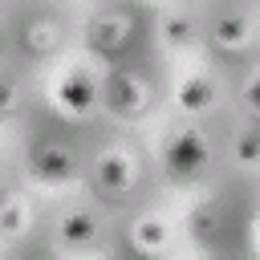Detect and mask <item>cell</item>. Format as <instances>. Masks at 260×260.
<instances>
[{
	"label": "cell",
	"mask_w": 260,
	"mask_h": 260,
	"mask_svg": "<svg viewBox=\"0 0 260 260\" xmlns=\"http://www.w3.org/2000/svg\"><path fill=\"white\" fill-rule=\"evenodd\" d=\"M207 154H211L207 134L195 130V126H179V130H171L167 142H162V167H167L175 179H195V175L207 167Z\"/></svg>",
	"instance_id": "cell-1"
},
{
	"label": "cell",
	"mask_w": 260,
	"mask_h": 260,
	"mask_svg": "<svg viewBox=\"0 0 260 260\" xmlns=\"http://www.w3.org/2000/svg\"><path fill=\"white\" fill-rule=\"evenodd\" d=\"M53 102H57L61 114H69V118H85V114L98 110V102H102V85H98V77H93L89 69L77 65V69H69V73L57 81Z\"/></svg>",
	"instance_id": "cell-2"
},
{
	"label": "cell",
	"mask_w": 260,
	"mask_h": 260,
	"mask_svg": "<svg viewBox=\"0 0 260 260\" xmlns=\"http://www.w3.org/2000/svg\"><path fill=\"white\" fill-rule=\"evenodd\" d=\"M134 37V16L126 8H102L89 20V45L98 53H122Z\"/></svg>",
	"instance_id": "cell-3"
},
{
	"label": "cell",
	"mask_w": 260,
	"mask_h": 260,
	"mask_svg": "<svg viewBox=\"0 0 260 260\" xmlns=\"http://www.w3.org/2000/svg\"><path fill=\"white\" fill-rule=\"evenodd\" d=\"M130 187H134V162H130V154H122V150L98 154V162H93V191L102 199H122Z\"/></svg>",
	"instance_id": "cell-4"
},
{
	"label": "cell",
	"mask_w": 260,
	"mask_h": 260,
	"mask_svg": "<svg viewBox=\"0 0 260 260\" xmlns=\"http://www.w3.org/2000/svg\"><path fill=\"white\" fill-rule=\"evenodd\" d=\"M102 98H106V106L114 110V114H142V106H146V98H150V85L142 81V73H134V69H122V73H114L110 77V85L102 89Z\"/></svg>",
	"instance_id": "cell-5"
},
{
	"label": "cell",
	"mask_w": 260,
	"mask_h": 260,
	"mask_svg": "<svg viewBox=\"0 0 260 260\" xmlns=\"http://www.w3.org/2000/svg\"><path fill=\"white\" fill-rule=\"evenodd\" d=\"M28 175L37 183H45V187H57V183L73 179V154L65 146H57V142H41L28 154Z\"/></svg>",
	"instance_id": "cell-6"
},
{
	"label": "cell",
	"mask_w": 260,
	"mask_h": 260,
	"mask_svg": "<svg viewBox=\"0 0 260 260\" xmlns=\"http://www.w3.org/2000/svg\"><path fill=\"white\" fill-rule=\"evenodd\" d=\"M98 236H102V219L89 207H73L57 219V240L65 248H89V244H98Z\"/></svg>",
	"instance_id": "cell-7"
},
{
	"label": "cell",
	"mask_w": 260,
	"mask_h": 260,
	"mask_svg": "<svg viewBox=\"0 0 260 260\" xmlns=\"http://www.w3.org/2000/svg\"><path fill=\"white\" fill-rule=\"evenodd\" d=\"M57 41H61V24L53 16H28L20 24V49L28 57H49L57 49Z\"/></svg>",
	"instance_id": "cell-8"
},
{
	"label": "cell",
	"mask_w": 260,
	"mask_h": 260,
	"mask_svg": "<svg viewBox=\"0 0 260 260\" xmlns=\"http://www.w3.org/2000/svg\"><path fill=\"white\" fill-rule=\"evenodd\" d=\"M248 32H252V16L244 8H232V12H219L215 24H211V41L219 49H244L248 45Z\"/></svg>",
	"instance_id": "cell-9"
},
{
	"label": "cell",
	"mask_w": 260,
	"mask_h": 260,
	"mask_svg": "<svg viewBox=\"0 0 260 260\" xmlns=\"http://www.w3.org/2000/svg\"><path fill=\"white\" fill-rule=\"evenodd\" d=\"M211 102H215V81H211L207 73H187V77L179 81L175 106H179L183 114H199V110H207Z\"/></svg>",
	"instance_id": "cell-10"
},
{
	"label": "cell",
	"mask_w": 260,
	"mask_h": 260,
	"mask_svg": "<svg viewBox=\"0 0 260 260\" xmlns=\"http://www.w3.org/2000/svg\"><path fill=\"white\" fill-rule=\"evenodd\" d=\"M130 244L142 252V256H154L162 244H167V223L158 215H142L138 223H130Z\"/></svg>",
	"instance_id": "cell-11"
},
{
	"label": "cell",
	"mask_w": 260,
	"mask_h": 260,
	"mask_svg": "<svg viewBox=\"0 0 260 260\" xmlns=\"http://www.w3.org/2000/svg\"><path fill=\"white\" fill-rule=\"evenodd\" d=\"M24 223H28V207H24V199H20L16 191L0 195V236H20Z\"/></svg>",
	"instance_id": "cell-12"
},
{
	"label": "cell",
	"mask_w": 260,
	"mask_h": 260,
	"mask_svg": "<svg viewBox=\"0 0 260 260\" xmlns=\"http://www.w3.org/2000/svg\"><path fill=\"white\" fill-rule=\"evenodd\" d=\"M195 32H199V24H195L191 12H171V16L162 20V37H167L171 45H191Z\"/></svg>",
	"instance_id": "cell-13"
},
{
	"label": "cell",
	"mask_w": 260,
	"mask_h": 260,
	"mask_svg": "<svg viewBox=\"0 0 260 260\" xmlns=\"http://www.w3.org/2000/svg\"><path fill=\"white\" fill-rule=\"evenodd\" d=\"M187 232H191L195 240H211V236L219 232V211H215L211 203H203V207H195V211L187 215Z\"/></svg>",
	"instance_id": "cell-14"
},
{
	"label": "cell",
	"mask_w": 260,
	"mask_h": 260,
	"mask_svg": "<svg viewBox=\"0 0 260 260\" xmlns=\"http://www.w3.org/2000/svg\"><path fill=\"white\" fill-rule=\"evenodd\" d=\"M256 158H260L256 130H244V134H240V142H236V162H240V167H256Z\"/></svg>",
	"instance_id": "cell-15"
},
{
	"label": "cell",
	"mask_w": 260,
	"mask_h": 260,
	"mask_svg": "<svg viewBox=\"0 0 260 260\" xmlns=\"http://www.w3.org/2000/svg\"><path fill=\"white\" fill-rule=\"evenodd\" d=\"M16 106H20V85L12 77H0V118H8Z\"/></svg>",
	"instance_id": "cell-16"
},
{
	"label": "cell",
	"mask_w": 260,
	"mask_h": 260,
	"mask_svg": "<svg viewBox=\"0 0 260 260\" xmlns=\"http://www.w3.org/2000/svg\"><path fill=\"white\" fill-rule=\"evenodd\" d=\"M244 106H248V110H256V85H252V81L244 85Z\"/></svg>",
	"instance_id": "cell-17"
},
{
	"label": "cell",
	"mask_w": 260,
	"mask_h": 260,
	"mask_svg": "<svg viewBox=\"0 0 260 260\" xmlns=\"http://www.w3.org/2000/svg\"><path fill=\"white\" fill-rule=\"evenodd\" d=\"M0 53H4V32H0Z\"/></svg>",
	"instance_id": "cell-18"
},
{
	"label": "cell",
	"mask_w": 260,
	"mask_h": 260,
	"mask_svg": "<svg viewBox=\"0 0 260 260\" xmlns=\"http://www.w3.org/2000/svg\"><path fill=\"white\" fill-rule=\"evenodd\" d=\"M0 175H4V158H0Z\"/></svg>",
	"instance_id": "cell-19"
}]
</instances>
